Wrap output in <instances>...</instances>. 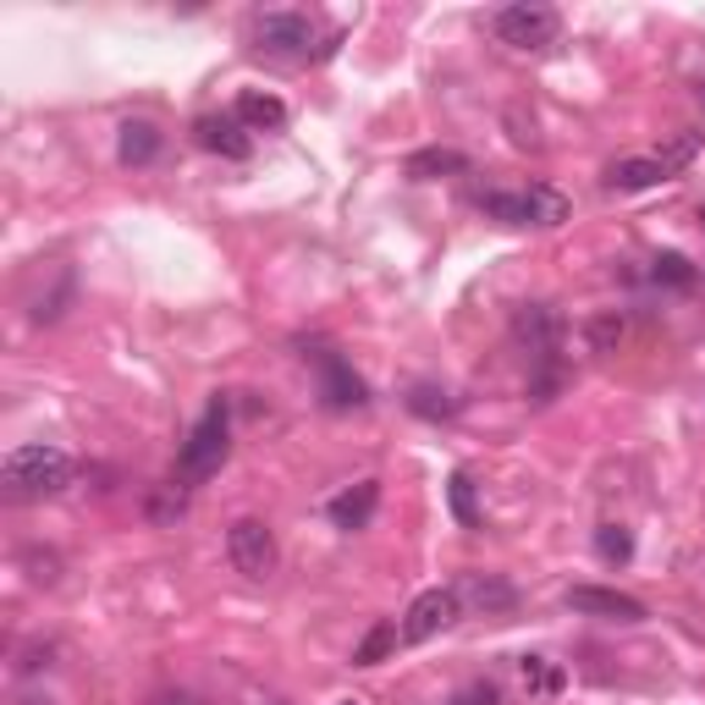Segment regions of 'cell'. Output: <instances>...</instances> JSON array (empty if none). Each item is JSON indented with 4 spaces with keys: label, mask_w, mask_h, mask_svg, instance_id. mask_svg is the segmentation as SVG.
<instances>
[{
    "label": "cell",
    "mask_w": 705,
    "mask_h": 705,
    "mask_svg": "<svg viewBox=\"0 0 705 705\" xmlns=\"http://www.w3.org/2000/svg\"><path fill=\"white\" fill-rule=\"evenodd\" d=\"M0 485H6V496H17V502L56 496V491L72 485V452H61V446H50V441H22V446L6 452Z\"/></svg>",
    "instance_id": "cell-1"
},
{
    "label": "cell",
    "mask_w": 705,
    "mask_h": 705,
    "mask_svg": "<svg viewBox=\"0 0 705 705\" xmlns=\"http://www.w3.org/2000/svg\"><path fill=\"white\" fill-rule=\"evenodd\" d=\"M226 452H232V403L215 397V403L199 414V424L188 430L182 452H177V480H182V485L210 480V474L226 463Z\"/></svg>",
    "instance_id": "cell-2"
},
{
    "label": "cell",
    "mask_w": 705,
    "mask_h": 705,
    "mask_svg": "<svg viewBox=\"0 0 705 705\" xmlns=\"http://www.w3.org/2000/svg\"><path fill=\"white\" fill-rule=\"evenodd\" d=\"M491 28H496V39L513 44V50H546V44L563 33V17H557L552 6L518 0V6H502V11L491 17Z\"/></svg>",
    "instance_id": "cell-3"
},
{
    "label": "cell",
    "mask_w": 705,
    "mask_h": 705,
    "mask_svg": "<svg viewBox=\"0 0 705 705\" xmlns=\"http://www.w3.org/2000/svg\"><path fill=\"white\" fill-rule=\"evenodd\" d=\"M254 44L276 61H309L314 50V22L303 11H260L254 17Z\"/></svg>",
    "instance_id": "cell-4"
},
{
    "label": "cell",
    "mask_w": 705,
    "mask_h": 705,
    "mask_svg": "<svg viewBox=\"0 0 705 705\" xmlns=\"http://www.w3.org/2000/svg\"><path fill=\"white\" fill-rule=\"evenodd\" d=\"M226 557H232V567H238L243 578H271L276 563H282L276 530H271L265 518H238V524L226 530Z\"/></svg>",
    "instance_id": "cell-5"
},
{
    "label": "cell",
    "mask_w": 705,
    "mask_h": 705,
    "mask_svg": "<svg viewBox=\"0 0 705 705\" xmlns=\"http://www.w3.org/2000/svg\"><path fill=\"white\" fill-rule=\"evenodd\" d=\"M557 342H563V320H557L546 303H524V309L513 314V348H518L530 364L552 370V364H557Z\"/></svg>",
    "instance_id": "cell-6"
},
{
    "label": "cell",
    "mask_w": 705,
    "mask_h": 705,
    "mask_svg": "<svg viewBox=\"0 0 705 705\" xmlns=\"http://www.w3.org/2000/svg\"><path fill=\"white\" fill-rule=\"evenodd\" d=\"M457 612H463V595H457V590H424L420 601L409 606V617H403V645L435 639L441 628L457 623Z\"/></svg>",
    "instance_id": "cell-7"
},
{
    "label": "cell",
    "mask_w": 705,
    "mask_h": 705,
    "mask_svg": "<svg viewBox=\"0 0 705 705\" xmlns=\"http://www.w3.org/2000/svg\"><path fill=\"white\" fill-rule=\"evenodd\" d=\"M303 359H314V370H320V397H325V409H364L370 403V386L353 375V364L342 359V353H303Z\"/></svg>",
    "instance_id": "cell-8"
},
{
    "label": "cell",
    "mask_w": 705,
    "mask_h": 705,
    "mask_svg": "<svg viewBox=\"0 0 705 705\" xmlns=\"http://www.w3.org/2000/svg\"><path fill=\"white\" fill-rule=\"evenodd\" d=\"M567 606L578 617H606V623H645V601L623 595V590H601V584H573L567 590Z\"/></svg>",
    "instance_id": "cell-9"
},
{
    "label": "cell",
    "mask_w": 705,
    "mask_h": 705,
    "mask_svg": "<svg viewBox=\"0 0 705 705\" xmlns=\"http://www.w3.org/2000/svg\"><path fill=\"white\" fill-rule=\"evenodd\" d=\"M375 507H381V480H359V485H348L342 496H331L325 502V513H331V524L336 530H364L370 518H375Z\"/></svg>",
    "instance_id": "cell-10"
},
{
    "label": "cell",
    "mask_w": 705,
    "mask_h": 705,
    "mask_svg": "<svg viewBox=\"0 0 705 705\" xmlns=\"http://www.w3.org/2000/svg\"><path fill=\"white\" fill-rule=\"evenodd\" d=\"M193 133H199V143L210 154H221V160H249L254 154V139H249V128L238 117H199Z\"/></svg>",
    "instance_id": "cell-11"
},
{
    "label": "cell",
    "mask_w": 705,
    "mask_h": 705,
    "mask_svg": "<svg viewBox=\"0 0 705 705\" xmlns=\"http://www.w3.org/2000/svg\"><path fill=\"white\" fill-rule=\"evenodd\" d=\"M601 182H606L612 193H645V188L667 182V171H662V160H656V154H628V160H612Z\"/></svg>",
    "instance_id": "cell-12"
},
{
    "label": "cell",
    "mask_w": 705,
    "mask_h": 705,
    "mask_svg": "<svg viewBox=\"0 0 705 705\" xmlns=\"http://www.w3.org/2000/svg\"><path fill=\"white\" fill-rule=\"evenodd\" d=\"M232 117H238L249 133H282L286 128V105L276 94H265V89H243L238 105H232Z\"/></svg>",
    "instance_id": "cell-13"
},
{
    "label": "cell",
    "mask_w": 705,
    "mask_h": 705,
    "mask_svg": "<svg viewBox=\"0 0 705 705\" xmlns=\"http://www.w3.org/2000/svg\"><path fill=\"white\" fill-rule=\"evenodd\" d=\"M160 143H165V133H160L149 117H128V122L117 128V154H122V165H154Z\"/></svg>",
    "instance_id": "cell-14"
},
{
    "label": "cell",
    "mask_w": 705,
    "mask_h": 705,
    "mask_svg": "<svg viewBox=\"0 0 705 705\" xmlns=\"http://www.w3.org/2000/svg\"><path fill=\"white\" fill-rule=\"evenodd\" d=\"M457 595L469 601V606H480V612H513V584L507 578H496V573H469L463 584H457Z\"/></svg>",
    "instance_id": "cell-15"
},
{
    "label": "cell",
    "mask_w": 705,
    "mask_h": 705,
    "mask_svg": "<svg viewBox=\"0 0 705 705\" xmlns=\"http://www.w3.org/2000/svg\"><path fill=\"white\" fill-rule=\"evenodd\" d=\"M524 199H530L535 226H563L567 215H573V199H567L563 188H552V182H530V188H524Z\"/></svg>",
    "instance_id": "cell-16"
},
{
    "label": "cell",
    "mask_w": 705,
    "mask_h": 705,
    "mask_svg": "<svg viewBox=\"0 0 705 705\" xmlns=\"http://www.w3.org/2000/svg\"><path fill=\"white\" fill-rule=\"evenodd\" d=\"M457 171H469V160H463L457 149H441V143H435V149H414V154H409V177H414V182L457 177Z\"/></svg>",
    "instance_id": "cell-17"
},
{
    "label": "cell",
    "mask_w": 705,
    "mask_h": 705,
    "mask_svg": "<svg viewBox=\"0 0 705 705\" xmlns=\"http://www.w3.org/2000/svg\"><path fill=\"white\" fill-rule=\"evenodd\" d=\"M491 221H502V226H535V215H530V199L524 193H502V188H491V193H480L474 199Z\"/></svg>",
    "instance_id": "cell-18"
},
{
    "label": "cell",
    "mask_w": 705,
    "mask_h": 705,
    "mask_svg": "<svg viewBox=\"0 0 705 705\" xmlns=\"http://www.w3.org/2000/svg\"><path fill=\"white\" fill-rule=\"evenodd\" d=\"M397 639H403V628H397V623H386V617H381V623H370V634L353 645V667H375V662H386V656L397 651Z\"/></svg>",
    "instance_id": "cell-19"
},
{
    "label": "cell",
    "mask_w": 705,
    "mask_h": 705,
    "mask_svg": "<svg viewBox=\"0 0 705 705\" xmlns=\"http://www.w3.org/2000/svg\"><path fill=\"white\" fill-rule=\"evenodd\" d=\"M409 409H414L420 420H452V414H457V397H452L446 386H430V381H420V386L409 392Z\"/></svg>",
    "instance_id": "cell-20"
},
{
    "label": "cell",
    "mask_w": 705,
    "mask_h": 705,
    "mask_svg": "<svg viewBox=\"0 0 705 705\" xmlns=\"http://www.w3.org/2000/svg\"><path fill=\"white\" fill-rule=\"evenodd\" d=\"M705 133H695V128H684L678 139H667L662 149H656V160H662V171L673 177V171H684V165H695V154H701Z\"/></svg>",
    "instance_id": "cell-21"
},
{
    "label": "cell",
    "mask_w": 705,
    "mask_h": 705,
    "mask_svg": "<svg viewBox=\"0 0 705 705\" xmlns=\"http://www.w3.org/2000/svg\"><path fill=\"white\" fill-rule=\"evenodd\" d=\"M518 673H524V684H530V695H563V667H552L546 656H524L518 662Z\"/></svg>",
    "instance_id": "cell-22"
},
{
    "label": "cell",
    "mask_w": 705,
    "mask_h": 705,
    "mask_svg": "<svg viewBox=\"0 0 705 705\" xmlns=\"http://www.w3.org/2000/svg\"><path fill=\"white\" fill-rule=\"evenodd\" d=\"M584 336H590V353H617V342H623V314L612 309V314H590L584 320Z\"/></svg>",
    "instance_id": "cell-23"
},
{
    "label": "cell",
    "mask_w": 705,
    "mask_h": 705,
    "mask_svg": "<svg viewBox=\"0 0 705 705\" xmlns=\"http://www.w3.org/2000/svg\"><path fill=\"white\" fill-rule=\"evenodd\" d=\"M595 557L623 567L628 557H634V535H628L623 524H601V530H595Z\"/></svg>",
    "instance_id": "cell-24"
},
{
    "label": "cell",
    "mask_w": 705,
    "mask_h": 705,
    "mask_svg": "<svg viewBox=\"0 0 705 705\" xmlns=\"http://www.w3.org/2000/svg\"><path fill=\"white\" fill-rule=\"evenodd\" d=\"M182 507H188V485L182 480H171V485H160L149 496V518H182Z\"/></svg>",
    "instance_id": "cell-25"
},
{
    "label": "cell",
    "mask_w": 705,
    "mask_h": 705,
    "mask_svg": "<svg viewBox=\"0 0 705 705\" xmlns=\"http://www.w3.org/2000/svg\"><path fill=\"white\" fill-rule=\"evenodd\" d=\"M651 276L667 282V286H689L695 282V265H689L684 254H656V260H651Z\"/></svg>",
    "instance_id": "cell-26"
},
{
    "label": "cell",
    "mask_w": 705,
    "mask_h": 705,
    "mask_svg": "<svg viewBox=\"0 0 705 705\" xmlns=\"http://www.w3.org/2000/svg\"><path fill=\"white\" fill-rule=\"evenodd\" d=\"M452 513H457V524H480V513H474V480L469 474H452Z\"/></svg>",
    "instance_id": "cell-27"
},
{
    "label": "cell",
    "mask_w": 705,
    "mask_h": 705,
    "mask_svg": "<svg viewBox=\"0 0 705 705\" xmlns=\"http://www.w3.org/2000/svg\"><path fill=\"white\" fill-rule=\"evenodd\" d=\"M457 705H502V689H496V684H469V689L457 695Z\"/></svg>",
    "instance_id": "cell-28"
},
{
    "label": "cell",
    "mask_w": 705,
    "mask_h": 705,
    "mask_svg": "<svg viewBox=\"0 0 705 705\" xmlns=\"http://www.w3.org/2000/svg\"><path fill=\"white\" fill-rule=\"evenodd\" d=\"M149 705H199V701H193V695H154Z\"/></svg>",
    "instance_id": "cell-29"
},
{
    "label": "cell",
    "mask_w": 705,
    "mask_h": 705,
    "mask_svg": "<svg viewBox=\"0 0 705 705\" xmlns=\"http://www.w3.org/2000/svg\"><path fill=\"white\" fill-rule=\"evenodd\" d=\"M336 705H359V701H336Z\"/></svg>",
    "instance_id": "cell-30"
},
{
    "label": "cell",
    "mask_w": 705,
    "mask_h": 705,
    "mask_svg": "<svg viewBox=\"0 0 705 705\" xmlns=\"http://www.w3.org/2000/svg\"><path fill=\"white\" fill-rule=\"evenodd\" d=\"M701 105H705V83H701Z\"/></svg>",
    "instance_id": "cell-31"
},
{
    "label": "cell",
    "mask_w": 705,
    "mask_h": 705,
    "mask_svg": "<svg viewBox=\"0 0 705 705\" xmlns=\"http://www.w3.org/2000/svg\"><path fill=\"white\" fill-rule=\"evenodd\" d=\"M701 221H705V210H701Z\"/></svg>",
    "instance_id": "cell-32"
}]
</instances>
